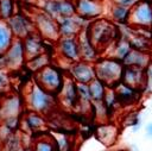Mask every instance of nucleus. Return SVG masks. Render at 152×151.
<instances>
[{
	"label": "nucleus",
	"mask_w": 152,
	"mask_h": 151,
	"mask_svg": "<svg viewBox=\"0 0 152 151\" xmlns=\"http://www.w3.org/2000/svg\"><path fill=\"white\" fill-rule=\"evenodd\" d=\"M88 37L94 48L101 52L103 48H108L119 37L116 25L106 18H97L86 27Z\"/></svg>",
	"instance_id": "f257e3e1"
},
{
	"label": "nucleus",
	"mask_w": 152,
	"mask_h": 151,
	"mask_svg": "<svg viewBox=\"0 0 152 151\" xmlns=\"http://www.w3.org/2000/svg\"><path fill=\"white\" fill-rule=\"evenodd\" d=\"M24 103L28 111L44 115L50 113L56 106V96L45 92L36 82H33L26 89Z\"/></svg>",
	"instance_id": "f03ea898"
},
{
	"label": "nucleus",
	"mask_w": 152,
	"mask_h": 151,
	"mask_svg": "<svg viewBox=\"0 0 152 151\" xmlns=\"http://www.w3.org/2000/svg\"><path fill=\"white\" fill-rule=\"evenodd\" d=\"M95 77L102 81L107 87H113L121 80L124 65L120 61L109 57H100L94 63Z\"/></svg>",
	"instance_id": "7ed1b4c3"
},
{
	"label": "nucleus",
	"mask_w": 152,
	"mask_h": 151,
	"mask_svg": "<svg viewBox=\"0 0 152 151\" xmlns=\"http://www.w3.org/2000/svg\"><path fill=\"white\" fill-rule=\"evenodd\" d=\"M34 82L45 92L56 96L58 95V93L63 87L64 76L58 67L49 64L44 67L42 70H39L38 73H36Z\"/></svg>",
	"instance_id": "20e7f679"
},
{
	"label": "nucleus",
	"mask_w": 152,
	"mask_h": 151,
	"mask_svg": "<svg viewBox=\"0 0 152 151\" xmlns=\"http://www.w3.org/2000/svg\"><path fill=\"white\" fill-rule=\"evenodd\" d=\"M32 21L36 32L43 39H48L52 42H57L59 39L57 21L46 13H44L43 11H37L32 18Z\"/></svg>",
	"instance_id": "39448f33"
},
{
	"label": "nucleus",
	"mask_w": 152,
	"mask_h": 151,
	"mask_svg": "<svg viewBox=\"0 0 152 151\" xmlns=\"http://www.w3.org/2000/svg\"><path fill=\"white\" fill-rule=\"evenodd\" d=\"M24 99L15 93H5L0 100V121L10 118H20L24 113Z\"/></svg>",
	"instance_id": "423d86ee"
},
{
	"label": "nucleus",
	"mask_w": 152,
	"mask_h": 151,
	"mask_svg": "<svg viewBox=\"0 0 152 151\" xmlns=\"http://www.w3.org/2000/svg\"><path fill=\"white\" fill-rule=\"evenodd\" d=\"M134 27L151 29L152 26V2L139 0L129 8L128 23Z\"/></svg>",
	"instance_id": "0eeeda50"
},
{
	"label": "nucleus",
	"mask_w": 152,
	"mask_h": 151,
	"mask_svg": "<svg viewBox=\"0 0 152 151\" xmlns=\"http://www.w3.org/2000/svg\"><path fill=\"white\" fill-rule=\"evenodd\" d=\"M2 68H5L7 71H17L25 65V54L23 49V43L20 39H14L10 48L5 51V54L1 56Z\"/></svg>",
	"instance_id": "6e6552de"
},
{
	"label": "nucleus",
	"mask_w": 152,
	"mask_h": 151,
	"mask_svg": "<svg viewBox=\"0 0 152 151\" xmlns=\"http://www.w3.org/2000/svg\"><path fill=\"white\" fill-rule=\"evenodd\" d=\"M40 11H43L55 20L76 14L75 5L71 0H42Z\"/></svg>",
	"instance_id": "1a4fd4ad"
},
{
	"label": "nucleus",
	"mask_w": 152,
	"mask_h": 151,
	"mask_svg": "<svg viewBox=\"0 0 152 151\" xmlns=\"http://www.w3.org/2000/svg\"><path fill=\"white\" fill-rule=\"evenodd\" d=\"M14 39L23 40L28 34L36 32L34 25L32 21V18H28L27 15L23 13H14L10 19L6 20Z\"/></svg>",
	"instance_id": "9d476101"
},
{
	"label": "nucleus",
	"mask_w": 152,
	"mask_h": 151,
	"mask_svg": "<svg viewBox=\"0 0 152 151\" xmlns=\"http://www.w3.org/2000/svg\"><path fill=\"white\" fill-rule=\"evenodd\" d=\"M56 21L58 25L59 37H76L81 30L86 29V24L88 20L74 14L70 17L59 18Z\"/></svg>",
	"instance_id": "9b49d317"
},
{
	"label": "nucleus",
	"mask_w": 152,
	"mask_h": 151,
	"mask_svg": "<svg viewBox=\"0 0 152 151\" xmlns=\"http://www.w3.org/2000/svg\"><path fill=\"white\" fill-rule=\"evenodd\" d=\"M70 78L76 83H90L95 78V69L93 63L77 61L74 62L69 68Z\"/></svg>",
	"instance_id": "f8f14e48"
},
{
	"label": "nucleus",
	"mask_w": 152,
	"mask_h": 151,
	"mask_svg": "<svg viewBox=\"0 0 152 151\" xmlns=\"http://www.w3.org/2000/svg\"><path fill=\"white\" fill-rule=\"evenodd\" d=\"M120 82H122L124 84H126L127 87L134 90L144 92L145 82H146L145 69L135 68V67H124Z\"/></svg>",
	"instance_id": "ddd939ff"
},
{
	"label": "nucleus",
	"mask_w": 152,
	"mask_h": 151,
	"mask_svg": "<svg viewBox=\"0 0 152 151\" xmlns=\"http://www.w3.org/2000/svg\"><path fill=\"white\" fill-rule=\"evenodd\" d=\"M77 43H78V49H80V61L83 62H88V63H95L100 57H99V51L94 48V45L91 44L87 30L83 29L78 32V34L76 36Z\"/></svg>",
	"instance_id": "4468645a"
},
{
	"label": "nucleus",
	"mask_w": 152,
	"mask_h": 151,
	"mask_svg": "<svg viewBox=\"0 0 152 151\" xmlns=\"http://www.w3.org/2000/svg\"><path fill=\"white\" fill-rule=\"evenodd\" d=\"M74 5L76 15L86 20L97 19L103 12L102 5L99 0H76Z\"/></svg>",
	"instance_id": "2eb2a0df"
},
{
	"label": "nucleus",
	"mask_w": 152,
	"mask_h": 151,
	"mask_svg": "<svg viewBox=\"0 0 152 151\" xmlns=\"http://www.w3.org/2000/svg\"><path fill=\"white\" fill-rule=\"evenodd\" d=\"M59 55L71 64L80 61V49L76 37H59L56 42Z\"/></svg>",
	"instance_id": "dca6fc26"
},
{
	"label": "nucleus",
	"mask_w": 152,
	"mask_h": 151,
	"mask_svg": "<svg viewBox=\"0 0 152 151\" xmlns=\"http://www.w3.org/2000/svg\"><path fill=\"white\" fill-rule=\"evenodd\" d=\"M21 43H23V49H24L26 61L30 58H33L40 54H45L44 40L37 32H33V33L28 34L27 37H25L21 40Z\"/></svg>",
	"instance_id": "f3484780"
},
{
	"label": "nucleus",
	"mask_w": 152,
	"mask_h": 151,
	"mask_svg": "<svg viewBox=\"0 0 152 151\" xmlns=\"http://www.w3.org/2000/svg\"><path fill=\"white\" fill-rule=\"evenodd\" d=\"M61 103H63L65 107L69 108H75L76 106H80V99L77 95V89H76V82H74L70 77L64 78L63 87L61 92L58 93Z\"/></svg>",
	"instance_id": "a211bd4d"
},
{
	"label": "nucleus",
	"mask_w": 152,
	"mask_h": 151,
	"mask_svg": "<svg viewBox=\"0 0 152 151\" xmlns=\"http://www.w3.org/2000/svg\"><path fill=\"white\" fill-rule=\"evenodd\" d=\"M20 125L23 126V128L28 132V133H37V132H42L45 126H46V120L44 118V115L36 113V112H31L27 111L26 113L21 114L20 117Z\"/></svg>",
	"instance_id": "6ab92c4d"
},
{
	"label": "nucleus",
	"mask_w": 152,
	"mask_h": 151,
	"mask_svg": "<svg viewBox=\"0 0 152 151\" xmlns=\"http://www.w3.org/2000/svg\"><path fill=\"white\" fill-rule=\"evenodd\" d=\"M95 134H96V138L102 144H104L106 146H112L113 144H115L118 139L119 128L116 125H113L109 122H102L96 127Z\"/></svg>",
	"instance_id": "aec40b11"
},
{
	"label": "nucleus",
	"mask_w": 152,
	"mask_h": 151,
	"mask_svg": "<svg viewBox=\"0 0 152 151\" xmlns=\"http://www.w3.org/2000/svg\"><path fill=\"white\" fill-rule=\"evenodd\" d=\"M151 62H152V59H151V56L148 52L131 49V51L122 59L121 63L124 67H135V68L145 69Z\"/></svg>",
	"instance_id": "412c9836"
},
{
	"label": "nucleus",
	"mask_w": 152,
	"mask_h": 151,
	"mask_svg": "<svg viewBox=\"0 0 152 151\" xmlns=\"http://www.w3.org/2000/svg\"><path fill=\"white\" fill-rule=\"evenodd\" d=\"M116 96L118 103L120 106H127V105H133L137 99H138V90H134L129 87H127L126 84H124L122 82H118L116 84H114L113 87H110Z\"/></svg>",
	"instance_id": "4be33fe9"
},
{
	"label": "nucleus",
	"mask_w": 152,
	"mask_h": 151,
	"mask_svg": "<svg viewBox=\"0 0 152 151\" xmlns=\"http://www.w3.org/2000/svg\"><path fill=\"white\" fill-rule=\"evenodd\" d=\"M108 48L112 49V52L109 54V56H106V57L114 58V59L120 61V62H122V59L127 56V54H128V52L131 51V49H132L129 42H128L125 37L118 38V39L114 40Z\"/></svg>",
	"instance_id": "5701e85b"
},
{
	"label": "nucleus",
	"mask_w": 152,
	"mask_h": 151,
	"mask_svg": "<svg viewBox=\"0 0 152 151\" xmlns=\"http://www.w3.org/2000/svg\"><path fill=\"white\" fill-rule=\"evenodd\" d=\"M32 151H57V145L53 137L48 134H42L34 139L31 145Z\"/></svg>",
	"instance_id": "b1692460"
},
{
	"label": "nucleus",
	"mask_w": 152,
	"mask_h": 151,
	"mask_svg": "<svg viewBox=\"0 0 152 151\" xmlns=\"http://www.w3.org/2000/svg\"><path fill=\"white\" fill-rule=\"evenodd\" d=\"M14 40V37L7 25V23L2 19H0V56L5 54V51L10 48L12 42Z\"/></svg>",
	"instance_id": "393cba45"
},
{
	"label": "nucleus",
	"mask_w": 152,
	"mask_h": 151,
	"mask_svg": "<svg viewBox=\"0 0 152 151\" xmlns=\"http://www.w3.org/2000/svg\"><path fill=\"white\" fill-rule=\"evenodd\" d=\"M89 86V92H90V97H91V102H99L103 100V96L106 94L107 90V86L100 81L99 78H94L90 83H88Z\"/></svg>",
	"instance_id": "a878e982"
},
{
	"label": "nucleus",
	"mask_w": 152,
	"mask_h": 151,
	"mask_svg": "<svg viewBox=\"0 0 152 151\" xmlns=\"http://www.w3.org/2000/svg\"><path fill=\"white\" fill-rule=\"evenodd\" d=\"M50 64V57L48 54H40L33 58H30L25 62V65L27 67L28 70L33 71V73H38L39 70H42L44 67Z\"/></svg>",
	"instance_id": "bb28decb"
},
{
	"label": "nucleus",
	"mask_w": 152,
	"mask_h": 151,
	"mask_svg": "<svg viewBox=\"0 0 152 151\" xmlns=\"http://www.w3.org/2000/svg\"><path fill=\"white\" fill-rule=\"evenodd\" d=\"M128 17H129V8L112 4V6H110L112 21H115V23H119V24H127L128 23Z\"/></svg>",
	"instance_id": "cd10ccee"
},
{
	"label": "nucleus",
	"mask_w": 152,
	"mask_h": 151,
	"mask_svg": "<svg viewBox=\"0 0 152 151\" xmlns=\"http://www.w3.org/2000/svg\"><path fill=\"white\" fill-rule=\"evenodd\" d=\"M14 1L13 0H0V19L7 20L14 14Z\"/></svg>",
	"instance_id": "c85d7f7f"
},
{
	"label": "nucleus",
	"mask_w": 152,
	"mask_h": 151,
	"mask_svg": "<svg viewBox=\"0 0 152 151\" xmlns=\"http://www.w3.org/2000/svg\"><path fill=\"white\" fill-rule=\"evenodd\" d=\"M11 89V76L10 71H7L5 68L0 67V93L5 94L8 93Z\"/></svg>",
	"instance_id": "c756f323"
},
{
	"label": "nucleus",
	"mask_w": 152,
	"mask_h": 151,
	"mask_svg": "<svg viewBox=\"0 0 152 151\" xmlns=\"http://www.w3.org/2000/svg\"><path fill=\"white\" fill-rule=\"evenodd\" d=\"M76 89H77V95L80 99V103H91V97H90V92H89V86L86 83H76Z\"/></svg>",
	"instance_id": "7c9ffc66"
},
{
	"label": "nucleus",
	"mask_w": 152,
	"mask_h": 151,
	"mask_svg": "<svg viewBox=\"0 0 152 151\" xmlns=\"http://www.w3.org/2000/svg\"><path fill=\"white\" fill-rule=\"evenodd\" d=\"M145 76H146V82H145L144 92L152 93V62L145 68Z\"/></svg>",
	"instance_id": "2f4dec72"
},
{
	"label": "nucleus",
	"mask_w": 152,
	"mask_h": 151,
	"mask_svg": "<svg viewBox=\"0 0 152 151\" xmlns=\"http://www.w3.org/2000/svg\"><path fill=\"white\" fill-rule=\"evenodd\" d=\"M138 1H139V0H113V4L119 5V6H122V7L131 8V7H133Z\"/></svg>",
	"instance_id": "473e14b6"
},
{
	"label": "nucleus",
	"mask_w": 152,
	"mask_h": 151,
	"mask_svg": "<svg viewBox=\"0 0 152 151\" xmlns=\"http://www.w3.org/2000/svg\"><path fill=\"white\" fill-rule=\"evenodd\" d=\"M145 134H146L147 138H151L152 139V121L146 125V127H145Z\"/></svg>",
	"instance_id": "72a5a7b5"
},
{
	"label": "nucleus",
	"mask_w": 152,
	"mask_h": 151,
	"mask_svg": "<svg viewBox=\"0 0 152 151\" xmlns=\"http://www.w3.org/2000/svg\"><path fill=\"white\" fill-rule=\"evenodd\" d=\"M18 151H32V149H31V146H25V145H23Z\"/></svg>",
	"instance_id": "f704fd0d"
},
{
	"label": "nucleus",
	"mask_w": 152,
	"mask_h": 151,
	"mask_svg": "<svg viewBox=\"0 0 152 151\" xmlns=\"http://www.w3.org/2000/svg\"><path fill=\"white\" fill-rule=\"evenodd\" d=\"M0 151H4V145H2L1 141H0Z\"/></svg>",
	"instance_id": "c9c22d12"
},
{
	"label": "nucleus",
	"mask_w": 152,
	"mask_h": 151,
	"mask_svg": "<svg viewBox=\"0 0 152 151\" xmlns=\"http://www.w3.org/2000/svg\"><path fill=\"white\" fill-rule=\"evenodd\" d=\"M114 151H128V150H124V149H119V150H114Z\"/></svg>",
	"instance_id": "e433bc0d"
},
{
	"label": "nucleus",
	"mask_w": 152,
	"mask_h": 151,
	"mask_svg": "<svg viewBox=\"0 0 152 151\" xmlns=\"http://www.w3.org/2000/svg\"><path fill=\"white\" fill-rule=\"evenodd\" d=\"M150 32H151V40H152V26H151V29H150Z\"/></svg>",
	"instance_id": "4c0bfd02"
},
{
	"label": "nucleus",
	"mask_w": 152,
	"mask_h": 151,
	"mask_svg": "<svg viewBox=\"0 0 152 151\" xmlns=\"http://www.w3.org/2000/svg\"><path fill=\"white\" fill-rule=\"evenodd\" d=\"M2 95H4V94H1V93H0V100H1V97H2Z\"/></svg>",
	"instance_id": "58836bf2"
},
{
	"label": "nucleus",
	"mask_w": 152,
	"mask_h": 151,
	"mask_svg": "<svg viewBox=\"0 0 152 151\" xmlns=\"http://www.w3.org/2000/svg\"><path fill=\"white\" fill-rule=\"evenodd\" d=\"M142 1H151L152 2V0H142Z\"/></svg>",
	"instance_id": "ea45409f"
},
{
	"label": "nucleus",
	"mask_w": 152,
	"mask_h": 151,
	"mask_svg": "<svg viewBox=\"0 0 152 151\" xmlns=\"http://www.w3.org/2000/svg\"><path fill=\"white\" fill-rule=\"evenodd\" d=\"M23 1H31V0H23Z\"/></svg>",
	"instance_id": "a19ab883"
},
{
	"label": "nucleus",
	"mask_w": 152,
	"mask_h": 151,
	"mask_svg": "<svg viewBox=\"0 0 152 151\" xmlns=\"http://www.w3.org/2000/svg\"><path fill=\"white\" fill-rule=\"evenodd\" d=\"M151 59H152V56H151Z\"/></svg>",
	"instance_id": "79ce46f5"
}]
</instances>
